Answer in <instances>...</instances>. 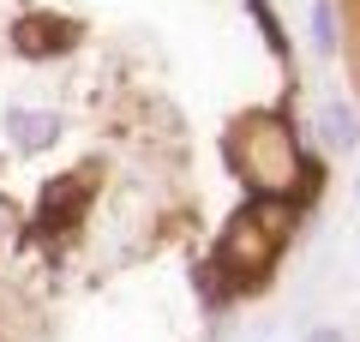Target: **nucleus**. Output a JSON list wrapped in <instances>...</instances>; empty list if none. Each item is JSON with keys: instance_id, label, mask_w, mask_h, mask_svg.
<instances>
[{"instance_id": "7ed1b4c3", "label": "nucleus", "mask_w": 360, "mask_h": 342, "mask_svg": "<svg viewBox=\"0 0 360 342\" xmlns=\"http://www.w3.org/2000/svg\"><path fill=\"white\" fill-rule=\"evenodd\" d=\"M307 342H348V336H342V330H330V324H324V330H312Z\"/></svg>"}, {"instance_id": "f257e3e1", "label": "nucleus", "mask_w": 360, "mask_h": 342, "mask_svg": "<svg viewBox=\"0 0 360 342\" xmlns=\"http://www.w3.org/2000/svg\"><path fill=\"white\" fill-rule=\"evenodd\" d=\"M6 132H13V144L18 151H49L54 139H60V120H54V114H42V108H25V114H13V120H6Z\"/></svg>"}, {"instance_id": "f03ea898", "label": "nucleus", "mask_w": 360, "mask_h": 342, "mask_svg": "<svg viewBox=\"0 0 360 342\" xmlns=\"http://www.w3.org/2000/svg\"><path fill=\"white\" fill-rule=\"evenodd\" d=\"M336 13H342V25H348V72H354V84H360V0H336Z\"/></svg>"}]
</instances>
